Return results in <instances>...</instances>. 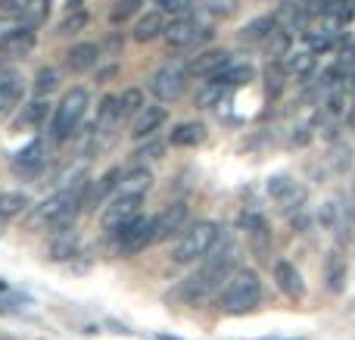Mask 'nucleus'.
Instances as JSON below:
<instances>
[{"label": "nucleus", "mask_w": 355, "mask_h": 340, "mask_svg": "<svg viewBox=\"0 0 355 340\" xmlns=\"http://www.w3.org/2000/svg\"><path fill=\"white\" fill-rule=\"evenodd\" d=\"M87 10H78V12H66V19L60 22V28H56V35H78L81 28L87 25Z\"/></svg>", "instance_id": "obj_35"}, {"label": "nucleus", "mask_w": 355, "mask_h": 340, "mask_svg": "<svg viewBox=\"0 0 355 340\" xmlns=\"http://www.w3.org/2000/svg\"><path fill=\"white\" fill-rule=\"evenodd\" d=\"M31 50H35V28H28V25H22L19 31H12V35L0 44V56H6V60L28 56Z\"/></svg>", "instance_id": "obj_17"}, {"label": "nucleus", "mask_w": 355, "mask_h": 340, "mask_svg": "<svg viewBox=\"0 0 355 340\" xmlns=\"http://www.w3.org/2000/svg\"><path fill=\"white\" fill-rule=\"evenodd\" d=\"M187 85V69H181L178 62H166L162 69H156L150 75V94H153L159 103H172L184 94Z\"/></svg>", "instance_id": "obj_6"}, {"label": "nucleus", "mask_w": 355, "mask_h": 340, "mask_svg": "<svg viewBox=\"0 0 355 340\" xmlns=\"http://www.w3.org/2000/svg\"><path fill=\"white\" fill-rule=\"evenodd\" d=\"M243 225H246V231H252V235H268V225H265V219L256 216V212H246Z\"/></svg>", "instance_id": "obj_41"}, {"label": "nucleus", "mask_w": 355, "mask_h": 340, "mask_svg": "<svg viewBox=\"0 0 355 340\" xmlns=\"http://www.w3.org/2000/svg\"><path fill=\"white\" fill-rule=\"evenodd\" d=\"M227 66H231V53H227V50H202V53H196L193 60L187 62V75L212 81V78H218Z\"/></svg>", "instance_id": "obj_8"}, {"label": "nucleus", "mask_w": 355, "mask_h": 340, "mask_svg": "<svg viewBox=\"0 0 355 340\" xmlns=\"http://www.w3.org/2000/svg\"><path fill=\"white\" fill-rule=\"evenodd\" d=\"M22 19H16V16H0V44H3L6 41V37H10L12 35V31H19V28H22Z\"/></svg>", "instance_id": "obj_39"}, {"label": "nucleus", "mask_w": 355, "mask_h": 340, "mask_svg": "<svg viewBox=\"0 0 355 340\" xmlns=\"http://www.w3.org/2000/svg\"><path fill=\"white\" fill-rule=\"evenodd\" d=\"M252 75H256V69H252L250 62H234V66H227L225 72H221L218 78H212L209 85H218V87H240V85H246V81H252Z\"/></svg>", "instance_id": "obj_23"}, {"label": "nucleus", "mask_w": 355, "mask_h": 340, "mask_svg": "<svg viewBox=\"0 0 355 340\" xmlns=\"http://www.w3.org/2000/svg\"><path fill=\"white\" fill-rule=\"evenodd\" d=\"M309 137H312V125H300V128H296V135L290 137V141H293L296 147H300V144H306Z\"/></svg>", "instance_id": "obj_46"}, {"label": "nucleus", "mask_w": 355, "mask_h": 340, "mask_svg": "<svg viewBox=\"0 0 355 340\" xmlns=\"http://www.w3.org/2000/svg\"><path fill=\"white\" fill-rule=\"evenodd\" d=\"M87 106H91V94H87V87L78 85V87H72V91L62 94V100L53 110V119H50V137H53V144H66L69 137L78 135Z\"/></svg>", "instance_id": "obj_3"}, {"label": "nucleus", "mask_w": 355, "mask_h": 340, "mask_svg": "<svg viewBox=\"0 0 355 340\" xmlns=\"http://www.w3.org/2000/svg\"><path fill=\"white\" fill-rule=\"evenodd\" d=\"M166 28H168L166 12H162V10H150V12H144V16L135 22L131 37H135L137 44H150V41H156V37L166 35Z\"/></svg>", "instance_id": "obj_13"}, {"label": "nucleus", "mask_w": 355, "mask_h": 340, "mask_svg": "<svg viewBox=\"0 0 355 340\" xmlns=\"http://www.w3.org/2000/svg\"><path fill=\"white\" fill-rule=\"evenodd\" d=\"M122 175H125L122 169H110L103 178H97V185L87 187V206L100 203V200H103L110 191H119V181H122Z\"/></svg>", "instance_id": "obj_24"}, {"label": "nucleus", "mask_w": 355, "mask_h": 340, "mask_svg": "<svg viewBox=\"0 0 355 340\" xmlns=\"http://www.w3.org/2000/svg\"><path fill=\"white\" fill-rule=\"evenodd\" d=\"M275 31H277V16H259V19H252V22H246L243 28H240V41L262 44V41H268Z\"/></svg>", "instance_id": "obj_19"}, {"label": "nucleus", "mask_w": 355, "mask_h": 340, "mask_svg": "<svg viewBox=\"0 0 355 340\" xmlns=\"http://www.w3.org/2000/svg\"><path fill=\"white\" fill-rule=\"evenodd\" d=\"M221 241V225L218 222H196L187 231H181L178 244L172 247V262L175 266H190L200 262L218 247Z\"/></svg>", "instance_id": "obj_4"}, {"label": "nucleus", "mask_w": 355, "mask_h": 340, "mask_svg": "<svg viewBox=\"0 0 355 340\" xmlns=\"http://www.w3.org/2000/svg\"><path fill=\"white\" fill-rule=\"evenodd\" d=\"M141 203L144 197H125V194H116V197L110 200V203L103 206V212H100V225H103V231H119L122 225H128L131 219L141 216Z\"/></svg>", "instance_id": "obj_7"}, {"label": "nucleus", "mask_w": 355, "mask_h": 340, "mask_svg": "<svg viewBox=\"0 0 355 340\" xmlns=\"http://www.w3.org/2000/svg\"><path fill=\"white\" fill-rule=\"evenodd\" d=\"M44 169V144L31 141L28 147H22L16 156H12V172L22 175V178H35Z\"/></svg>", "instance_id": "obj_14"}, {"label": "nucleus", "mask_w": 355, "mask_h": 340, "mask_svg": "<svg viewBox=\"0 0 355 340\" xmlns=\"http://www.w3.org/2000/svg\"><path fill=\"white\" fill-rule=\"evenodd\" d=\"M25 3L28 0H0V10H3V16H16V12L25 10Z\"/></svg>", "instance_id": "obj_45"}, {"label": "nucleus", "mask_w": 355, "mask_h": 340, "mask_svg": "<svg viewBox=\"0 0 355 340\" xmlns=\"http://www.w3.org/2000/svg\"><path fill=\"white\" fill-rule=\"evenodd\" d=\"M287 72H293V75H300V78H309L312 75V69H315V53L312 50H300V53H290V60H287Z\"/></svg>", "instance_id": "obj_28"}, {"label": "nucleus", "mask_w": 355, "mask_h": 340, "mask_svg": "<svg viewBox=\"0 0 355 340\" xmlns=\"http://www.w3.org/2000/svg\"><path fill=\"white\" fill-rule=\"evenodd\" d=\"M218 97H221V87H218V85H209L206 91L200 94V100H196V103H200V106H212Z\"/></svg>", "instance_id": "obj_44"}, {"label": "nucleus", "mask_w": 355, "mask_h": 340, "mask_svg": "<svg viewBox=\"0 0 355 340\" xmlns=\"http://www.w3.org/2000/svg\"><path fill=\"white\" fill-rule=\"evenodd\" d=\"M56 85H60V75H56V69H53V66L37 69V75H35V94H37V97L44 100V94L56 91Z\"/></svg>", "instance_id": "obj_31"}, {"label": "nucleus", "mask_w": 355, "mask_h": 340, "mask_svg": "<svg viewBox=\"0 0 355 340\" xmlns=\"http://www.w3.org/2000/svg\"><path fill=\"white\" fill-rule=\"evenodd\" d=\"M28 210V197L19 191H3L0 194V216L3 219H12V216H22Z\"/></svg>", "instance_id": "obj_26"}, {"label": "nucleus", "mask_w": 355, "mask_h": 340, "mask_svg": "<svg viewBox=\"0 0 355 340\" xmlns=\"http://www.w3.org/2000/svg\"><path fill=\"white\" fill-rule=\"evenodd\" d=\"M144 106H147V100H144L141 87H128V91L119 94V112H122V122L125 119H137L144 112Z\"/></svg>", "instance_id": "obj_25"}, {"label": "nucleus", "mask_w": 355, "mask_h": 340, "mask_svg": "<svg viewBox=\"0 0 355 340\" xmlns=\"http://www.w3.org/2000/svg\"><path fill=\"white\" fill-rule=\"evenodd\" d=\"M284 72H287L284 66L271 62V69H268V94H271V97H277V91H281V78H284Z\"/></svg>", "instance_id": "obj_40"}, {"label": "nucleus", "mask_w": 355, "mask_h": 340, "mask_svg": "<svg viewBox=\"0 0 355 340\" xmlns=\"http://www.w3.org/2000/svg\"><path fill=\"white\" fill-rule=\"evenodd\" d=\"M262 303V281L252 269H237L218 291V309L225 316H246Z\"/></svg>", "instance_id": "obj_2"}, {"label": "nucleus", "mask_w": 355, "mask_h": 340, "mask_svg": "<svg viewBox=\"0 0 355 340\" xmlns=\"http://www.w3.org/2000/svg\"><path fill=\"white\" fill-rule=\"evenodd\" d=\"M159 156H162V144H159V141H150L147 147L137 150L135 160H159Z\"/></svg>", "instance_id": "obj_43"}, {"label": "nucleus", "mask_w": 355, "mask_h": 340, "mask_svg": "<svg viewBox=\"0 0 355 340\" xmlns=\"http://www.w3.org/2000/svg\"><path fill=\"white\" fill-rule=\"evenodd\" d=\"M268 194L275 200H281V203H290V200H293V203H302V200H306V194L293 185L290 175H275V178L268 181Z\"/></svg>", "instance_id": "obj_22"}, {"label": "nucleus", "mask_w": 355, "mask_h": 340, "mask_svg": "<svg viewBox=\"0 0 355 340\" xmlns=\"http://www.w3.org/2000/svg\"><path fill=\"white\" fill-rule=\"evenodd\" d=\"M47 12H50V0H28L22 10V22L28 25V28H37V25L47 19Z\"/></svg>", "instance_id": "obj_30"}, {"label": "nucleus", "mask_w": 355, "mask_h": 340, "mask_svg": "<svg viewBox=\"0 0 355 340\" xmlns=\"http://www.w3.org/2000/svg\"><path fill=\"white\" fill-rule=\"evenodd\" d=\"M85 3H87V0H66V10L69 12H78V10H85Z\"/></svg>", "instance_id": "obj_47"}, {"label": "nucleus", "mask_w": 355, "mask_h": 340, "mask_svg": "<svg viewBox=\"0 0 355 340\" xmlns=\"http://www.w3.org/2000/svg\"><path fill=\"white\" fill-rule=\"evenodd\" d=\"M184 222H187V203H172L162 216H156V244L178 235L184 228Z\"/></svg>", "instance_id": "obj_15"}, {"label": "nucleus", "mask_w": 355, "mask_h": 340, "mask_svg": "<svg viewBox=\"0 0 355 340\" xmlns=\"http://www.w3.org/2000/svg\"><path fill=\"white\" fill-rule=\"evenodd\" d=\"M327 3H331V0H300V6L306 10V16H324Z\"/></svg>", "instance_id": "obj_42"}, {"label": "nucleus", "mask_w": 355, "mask_h": 340, "mask_svg": "<svg viewBox=\"0 0 355 340\" xmlns=\"http://www.w3.org/2000/svg\"><path fill=\"white\" fill-rule=\"evenodd\" d=\"M22 100V72L10 62H0V119H6Z\"/></svg>", "instance_id": "obj_9"}, {"label": "nucleus", "mask_w": 355, "mask_h": 340, "mask_svg": "<svg viewBox=\"0 0 355 340\" xmlns=\"http://www.w3.org/2000/svg\"><path fill=\"white\" fill-rule=\"evenodd\" d=\"M166 119H168L166 106H159V103L144 106V112L131 122V137H135V141H147V137H153L156 131L166 125Z\"/></svg>", "instance_id": "obj_11"}, {"label": "nucleus", "mask_w": 355, "mask_h": 340, "mask_svg": "<svg viewBox=\"0 0 355 340\" xmlns=\"http://www.w3.org/2000/svg\"><path fill=\"white\" fill-rule=\"evenodd\" d=\"M206 141V125L202 122H181L172 128V144L175 147H196Z\"/></svg>", "instance_id": "obj_21"}, {"label": "nucleus", "mask_w": 355, "mask_h": 340, "mask_svg": "<svg viewBox=\"0 0 355 340\" xmlns=\"http://www.w3.org/2000/svg\"><path fill=\"white\" fill-rule=\"evenodd\" d=\"M190 3H193V0H156V6H159L162 12H172V16L190 12Z\"/></svg>", "instance_id": "obj_38"}, {"label": "nucleus", "mask_w": 355, "mask_h": 340, "mask_svg": "<svg viewBox=\"0 0 355 340\" xmlns=\"http://www.w3.org/2000/svg\"><path fill=\"white\" fill-rule=\"evenodd\" d=\"M122 125V112H119V97L116 94H106L97 106V122H94V131H112Z\"/></svg>", "instance_id": "obj_20"}, {"label": "nucleus", "mask_w": 355, "mask_h": 340, "mask_svg": "<svg viewBox=\"0 0 355 340\" xmlns=\"http://www.w3.org/2000/svg\"><path fill=\"white\" fill-rule=\"evenodd\" d=\"M47 100H31L28 106H25V112L22 116H19V128H37V125L44 122V119H47Z\"/></svg>", "instance_id": "obj_27"}, {"label": "nucleus", "mask_w": 355, "mask_h": 340, "mask_svg": "<svg viewBox=\"0 0 355 340\" xmlns=\"http://www.w3.org/2000/svg\"><path fill=\"white\" fill-rule=\"evenodd\" d=\"M318 219H321V225H324V228L337 231V228H340V222H343V206H340L337 200H324V203H321Z\"/></svg>", "instance_id": "obj_32"}, {"label": "nucleus", "mask_w": 355, "mask_h": 340, "mask_svg": "<svg viewBox=\"0 0 355 340\" xmlns=\"http://www.w3.org/2000/svg\"><path fill=\"white\" fill-rule=\"evenodd\" d=\"M141 3H147V0H116L110 10V22L119 25V22H125V19H131L137 10H141Z\"/></svg>", "instance_id": "obj_34"}, {"label": "nucleus", "mask_w": 355, "mask_h": 340, "mask_svg": "<svg viewBox=\"0 0 355 340\" xmlns=\"http://www.w3.org/2000/svg\"><path fill=\"white\" fill-rule=\"evenodd\" d=\"M97 62H100V47L91 41L75 44V47H69V53H66V66L72 69V72H87V69H94Z\"/></svg>", "instance_id": "obj_18"}, {"label": "nucleus", "mask_w": 355, "mask_h": 340, "mask_svg": "<svg viewBox=\"0 0 355 340\" xmlns=\"http://www.w3.org/2000/svg\"><path fill=\"white\" fill-rule=\"evenodd\" d=\"M234 260H237V247L234 244H221L212 253L202 260V266L184 281L181 294L184 300L196 303V300H206L209 294L221 291V284H227V278L234 275Z\"/></svg>", "instance_id": "obj_1"}, {"label": "nucleus", "mask_w": 355, "mask_h": 340, "mask_svg": "<svg viewBox=\"0 0 355 340\" xmlns=\"http://www.w3.org/2000/svg\"><path fill=\"white\" fill-rule=\"evenodd\" d=\"M150 244H156V219L150 216H137L128 225H122L119 231H112V247H116L119 256L141 253Z\"/></svg>", "instance_id": "obj_5"}, {"label": "nucleus", "mask_w": 355, "mask_h": 340, "mask_svg": "<svg viewBox=\"0 0 355 340\" xmlns=\"http://www.w3.org/2000/svg\"><path fill=\"white\" fill-rule=\"evenodd\" d=\"M343 275H346L343 260L337 253H331V262H327V287L331 291H343Z\"/></svg>", "instance_id": "obj_37"}, {"label": "nucleus", "mask_w": 355, "mask_h": 340, "mask_svg": "<svg viewBox=\"0 0 355 340\" xmlns=\"http://www.w3.org/2000/svg\"><path fill=\"white\" fill-rule=\"evenodd\" d=\"M302 41L309 44V50H312L315 56H318V53H327V50H334L331 31H306V35H302Z\"/></svg>", "instance_id": "obj_36"}, {"label": "nucleus", "mask_w": 355, "mask_h": 340, "mask_svg": "<svg viewBox=\"0 0 355 340\" xmlns=\"http://www.w3.org/2000/svg\"><path fill=\"white\" fill-rule=\"evenodd\" d=\"M275 281H277V291H281L284 297H290V300L306 297V281H302L300 269H296L293 262H287V260L275 262Z\"/></svg>", "instance_id": "obj_12"}, {"label": "nucleus", "mask_w": 355, "mask_h": 340, "mask_svg": "<svg viewBox=\"0 0 355 340\" xmlns=\"http://www.w3.org/2000/svg\"><path fill=\"white\" fill-rule=\"evenodd\" d=\"M202 28H206V25L196 22L193 12H184V16H175L172 22H168V28H166V35L162 37H166L175 50H187L190 44L202 35Z\"/></svg>", "instance_id": "obj_10"}, {"label": "nucleus", "mask_w": 355, "mask_h": 340, "mask_svg": "<svg viewBox=\"0 0 355 340\" xmlns=\"http://www.w3.org/2000/svg\"><path fill=\"white\" fill-rule=\"evenodd\" d=\"M75 247H78V241H75L72 231H60L56 241L50 244V256H53V260H66V256L75 253Z\"/></svg>", "instance_id": "obj_33"}, {"label": "nucleus", "mask_w": 355, "mask_h": 340, "mask_svg": "<svg viewBox=\"0 0 355 340\" xmlns=\"http://www.w3.org/2000/svg\"><path fill=\"white\" fill-rule=\"evenodd\" d=\"M265 44H268V56L275 62L281 60V56H290V44H293V37H290V28H277Z\"/></svg>", "instance_id": "obj_29"}, {"label": "nucleus", "mask_w": 355, "mask_h": 340, "mask_svg": "<svg viewBox=\"0 0 355 340\" xmlns=\"http://www.w3.org/2000/svg\"><path fill=\"white\" fill-rule=\"evenodd\" d=\"M150 187H153V172L144 169V166H135V169H128V172L122 175L116 194H125V197H144Z\"/></svg>", "instance_id": "obj_16"}]
</instances>
